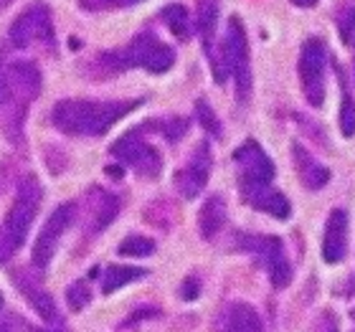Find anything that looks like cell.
Here are the masks:
<instances>
[{
	"label": "cell",
	"mask_w": 355,
	"mask_h": 332,
	"mask_svg": "<svg viewBox=\"0 0 355 332\" xmlns=\"http://www.w3.org/2000/svg\"><path fill=\"white\" fill-rule=\"evenodd\" d=\"M15 287L21 289L23 297L28 299V304L33 310L38 312V317L46 320L49 325H61V317H59V310H56V302H53V297L41 287V281L28 277V274L23 272L21 277L15 274Z\"/></svg>",
	"instance_id": "obj_15"
},
{
	"label": "cell",
	"mask_w": 355,
	"mask_h": 332,
	"mask_svg": "<svg viewBox=\"0 0 355 332\" xmlns=\"http://www.w3.org/2000/svg\"><path fill=\"white\" fill-rule=\"evenodd\" d=\"M89 216H92V231L107 229L114 216L119 213V198L114 193H107L102 188H92L89 191Z\"/></svg>",
	"instance_id": "obj_17"
},
{
	"label": "cell",
	"mask_w": 355,
	"mask_h": 332,
	"mask_svg": "<svg viewBox=\"0 0 355 332\" xmlns=\"http://www.w3.org/2000/svg\"><path fill=\"white\" fill-rule=\"evenodd\" d=\"M234 163L239 165V185H261L274 180V163L254 140L236 148Z\"/></svg>",
	"instance_id": "obj_12"
},
{
	"label": "cell",
	"mask_w": 355,
	"mask_h": 332,
	"mask_svg": "<svg viewBox=\"0 0 355 332\" xmlns=\"http://www.w3.org/2000/svg\"><path fill=\"white\" fill-rule=\"evenodd\" d=\"M145 277H148V269H140V266H107L102 277V295H112L132 281L145 279Z\"/></svg>",
	"instance_id": "obj_20"
},
{
	"label": "cell",
	"mask_w": 355,
	"mask_h": 332,
	"mask_svg": "<svg viewBox=\"0 0 355 332\" xmlns=\"http://www.w3.org/2000/svg\"><path fill=\"white\" fill-rule=\"evenodd\" d=\"M142 0H82V8L84 10H117V8H130V6H137Z\"/></svg>",
	"instance_id": "obj_29"
},
{
	"label": "cell",
	"mask_w": 355,
	"mask_h": 332,
	"mask_svg": "<svg viewBox=\"0 0 355 332\" xmlns=\"http://www.w3.org/2000/svg\"><path fill=\"white\" fill-rule=\"evenodd\" d=\"M211 165H214L211 148H208V142H200L198 148L193 150L191 160L175 173V188L183 198H198L200 191L206 188L208 177H211Z\"/></svg>",
	"instance_id": "obj_11"
},
{
	"label": "cell",
	"mask_w": 355,
	"mask_h": 332,
	"mask_svg": "<svg viewBox=\"0 0 355 332\" xmlns=\"http://www.w3.org/2000/svg\"><path fill=\"white\" fill-rule=\"evenodd\" d=\"M214 67V79L218 84L226 82V74L234 76L236 82L239 102H246L252 94V64H249V41H246V30L239 18H229L226 23V36L218 51L211 59Z\"/></svg>",
	"instance_id": "obj_4"
},
{
	"label": "cell",
	"mask_w": 355,
	"mask_h": 332,
	"mask_svg": "<svg viewBox=\"0 0 355 332\" xmlns=\"http://www.w3.org/2000/svg\"><path fill=\"white\" fill-rule=\"evenodd\" d=\"M71 221H74V203H64L49 216V221L44 223V229L38 231L36 246H33V264L38 269L51 264L56 246H59V238L64 236V231L69 229Z\"/></svg>",
	"instance_id": "obj_10"
},
{
	"label": "cell",
	"mask_w": 355,
	"mask_h": 332,
	"mask_svg": "<svg viewBox=\"0 0 355 332\" xmlns=\"http://www.w3.org/2000/svg\"><path fill=\"white\" fill-rule=\"evenodd\" d=\"M338 28H340L343 44H355V8L343 6L338 13Z\"/></svg>",
	"instance_id": "obj_25"
},
{
	"label": "cell",
	"mask_w": 355,
	"mask_h": 332,
	"mask_svg": "<svg viewBox=\"0 0 355 332\" xmlns=\"http://www.w3.org/2000/svg\"><path fill=\"white\" fill-rule=\"evenodd\" d=\"M89 299H92V295H89L87 281H76V284H71V287L67 289V302L74 312L84 310L89 304Z\"/></svg>",
	"instance_id": "obj_26"
},
{
	"label": "cell",
	"mask_w": 355,
	"mask_h": 332,
	"mask_svg": "<svg viewBox=\"0 0 355 332\" xmlns=\"http://www.w3.org/2000/svg\"><path fill=\"white\" fill-rule=\"evenodd\" d=\"M96 64L102 69H107L110 74H117V71H127V69H148L153 74H163L175 64V51L171 46L163 44L155 33L150 30H142L140 36H135L125 49H117V51H104Z\"/></svg>",
	"instance_id": "obj_3"
},
{
	"label": "cell",
	"mask_w": 355,
	"mask_h": 332,
	"mask_svg": "<svg viewBox=\"0 0 355 332\" xmlns=\"http://www.w3.org/2000/svg\"><path fill=\"white\" fill-rule=\"evenodd\" d=\"M150 315H153V317H157L160 312L153 310V307H148V310H140V312H135V315H130V320H125L119 327H132V325H137V322H142V320H148Z\"/></svg>",
	"instance_id": "obj_31"
},
{
	"label": "cell",
	"mask_w": 355,
	"mask_h": 332,
	"mask_svg": "<svg viewBox=\"0 0 355 332\" xmlns=\"http://www.w3.org/2000/svg\"><path fill=\"white\" fill-rule=\"evenodd\" d=\"M196 112H198V119H200V125H203V130L211 132L214 137H221V125H218L214 110H211L206 102H198L196 104Z\"/></svg>",
	"instance_id": "obj_27"
},
{
	"label": "cell",
	"mask_w": 355,
	"mask_h": 332,
	"mask_svg": "<svg viewBox=\"0 0 355 332\" xmlns=\"http://www.w3.org/2000/svg\"><path fill=\"white\" fill-rule=\"evenodd\" d=\"M292 3H295V6H300V8H312L318 0H292Z\"/></svg>",
	"instance_id": "obj_32"
},
{
	"label": "cell",
	"mask_w": 355,
	"mask_h": 332,
	"mask_svg": "<svg viewBox=\"0 0 355 332\" xmlns=\"http://www.w3.org/2000/svg\"><path fill=\"white\" fill-rule=\"evenodd\" d=\"M10 3H13V0H0V10H6V8L10 6Z\"/></svg>",
	"instance_id": "obj_34"
},
{
	"label": "cell",
	"mask_w": 355,
	"mask_h": 332,
	"mask_svg": "<svg viewBox=\"0 0 355 332\" xmlns=\"http://www.w3.org/2000/svg\"><path fill=\"white\" fill-rule=\"evenodd\" d=\"M142 99L130 102H89V99H64L53 107L51 122L71 137H102L119 119L137 110Z\"/></svg>",
	"instance_id": "obj_1"
},
{
	"label": "cell",
	"mask_w": 355,
	"mask_h": 332,
	"mask_svg": "<svg viewBox=\"0 0 355 332\" xmlns=\"http://www.w3.org/2000/svg\"><path fill=\"white\" fill-rule=\"evenodd\" d=\"M153 127H157L165 134V140L178 142L188 130V119H168V122H155Z\"/></svg>",
	"instance_id": "obj_28"
},
{
	"label": "cell",
	"mask_w": 355,
	"mask_h": 332,
	"mask_svg": "<svg viewBox=\"0 0 355 332\" xmlns=\"http://www.w3.org/2000/svg\"><path fill=\"white\" fill-rule=\"evenodd\" d=\"M239 188H241V195H244V200L252 208H257V211H264V213L274 216V218H279V221L289 218V211H292V206H289V200L284 198L279 191H274L272 183L239 185Z\"/></svg>",
	"instance_id": "obj_14"
},
{
	"label": "cell",
	"mask_w": 355,
	"mask_h": 332,
	"mask_svg": "<svg viewBox=\"0 0 355 332\" xmlns=\"http://www.w3.org/2000/svg\"><path fill=\"white\" fill-rule=\"evenodd\" d=\"M155 251V241L145 236H127L119 244V254L122 256H150Z\"/></svg>",
	"instance_id": "obj_24"
},
{
	"label": "cell",
	"mask_w": 355,
	"mask_h": 332,
	"mask_svg": "<svg viewBox=\"0 0 355 332\" xmlns=\"http://www.w3.org/2000/svg\"><path fill=\"white\" fill-rule=\"evenodd\" d=\"M41 91V71L33 61H15L3 69V127L10 142L23 140L26 112Z\"/></svg>",
	"instance_id": "obj_2"
},
{
	"label": "cell",
	"mask_w": 355,
	"mask_h": 332,
	"mask_svg": "<svg viewBox=\"0 0 355 332\" xmlns=\"http://www.w3.org/2000/svg\"><path fill=\"white\" fill-rule=\"evenodd\" d=\"M292 157H295L297 175H300V180H302L304 188H310V191H320L322 185H327V180H330V170H327L325 165H320L318 160H315V157H312L310 152L300 145V142L292 145Z\"/></svg>",
	"instance_id": "obj_16"
},
{
	"label": "cell",
	"mask_w": 355,
	"mask_h": 332,
	"mask_svg": "<svg viewBox=\"0 0 355 332\" xmlns=\"http://www.w3.org/2000/svg\"><path fill=\"white\" fill-rule=\"evenodd\" d=\"M0 307H3V295H0Z\"/></svg>",
	"instance_id": "obj_35"
},
{
	"label": "cell",
	"mask_w": 355,
	"mask_h": 332,
	"mask_svg": "<svg viewBox=\"0 0 355 332\" xmlns=\"http://www.w3.org/2000/svg\"><path fill=\"white\" fill-rule=\"evenodd\" d=\"M112 155L117 157L119 163L130 165L132 170H137V175L142 177H157L163 170V157L145 137L142 130H130L119 137L110 150Z\"/></svg>",
	"instance_id": "obj_6"
},
{
	"label": "cell",
	"mask_w": 355,
	"mask_h": 332,
	"mask_svg": "<svg viewBox=\"0 0 355 332\" xmlns=\"http://www.w3.org/2000/svg\"><path fill=\"white\" fill-rule=\"evenodd\" d=\"M3 59H0V102H3Z\"/></svg>",
	"instance_id": "obj_33"
},
{
	"label": "cell",
	"mask_w": 355,
	"mask_h": 332,
	"mask_svg": "<svg viewBox=\"0 0 355 332\" xmlns=\"http://www.w3.org/2000/svg\"><path fill=\"white\" fill-rule=\"evenodd\" d=\"M10 44L15 49H28L33 44H51L53 41V23L51 10L44 3H33L23 10L10 26Z\"/></svg>",
	"instance_id": "obj_9"
},
{
	"label": "cell",
	"mask_w": 355,
	"mask_h": 332,
	"mask_svg": "<svg viewBox=\"0 0 355 332\" xmlns=\"http://www.w3.org/2000/svg\"><path fill=\"white\" fill-rule=\"evenodd\" d=\"M325 67H327V46L320 38L304 41L300 53V82H302L304 99L312 107H322L325 102Z\"/></svg>",
	"instance_id": "obj_7"
},
{
	"label": "cell",
	"mask_w": 355,
	"mask_h": 332,
	"mask_svg": "<svg viewBox=\"0 0 355 332\" xmlns=\"http://www.w3.org/2000/svg\"><path fill=\"white\" fill-rule=\"evenodd\" d=\"M216 23H218V3L216 0H200L198 3V33L206 49V56H214V36Z\"/></svg>",
	"instance_id": "obj_21"
},
{
	"label": "cell",
	"mask_w": 355,
	"mask_h": 332,
	"mask_svg": "<svg viewBox=\"0 0 355 332\" xmlns=\"http://www.w3.org/2000/svg\"><path fill=\"white\" fill-rule=\"evenodd\" d=\"M239 246L259 259L277 289H284L292 281V266H289L287 256H284V246H282V241L277 236H254V234H246V236L239 238Z\"/></svg>",
	"instance_id": "obj_8"
},
{
	"label": "cell",
	"mask_w": 355,
	"mask_h": 332,
	"mask_svg": "<svg viewBox=\"0 0 355 332\" xmlns=\"http://www.w3.org/2000/svg\"><path fill=\"white\" fill-rule=\"evenodd\" d=\"M223 223H226V203H223L221 195H211L198 213L200 236L206 238V241L216 238V234L223 229Z\"/></svg>",
	"instance_id": "obj_19"
},
{
	"label": "cell",
	"mask_w": 355,
	"mask_h": 332,
	"mask_svg": "<svg viewBox=\"0 0 355 332\" xmlns=\"http://www.w3.org/2000/svg\"><path fill=\"white\" fill-rule=\"evenodd\" d=\"M160 18H163L165 26H168L180 41H188V36H191V23H188V10H185L183 6H178V3L165 6Z\"/></svg>",
	"instance_id": "obj_22"
},
{
	"label": "cell",
	"mask_w": 355,
	"mask_h": 332,
	"mask_svg": "<svg viewBox=\"0 0 355 332\" xmlns=\"http://www.w3.org/2000/svg\"><path fill=\"white\" fill-rule=\"evenodd\" d=\"M198 295H200V281L196 279V277H188V279L183 281V287H180V297L188 299V302H193Z\"/></svg>",
	"instance_id": "obj_30"
},
{
	"label": "cell",
	"mask_w": 355,
	"mask_h": 332,
	"mask_svg": "<svg viewBox=\"0 0 355 332\" xmlns=\"http://www.w3.org/2000/svg\"><path fill=\"white\" fill-rule=\"evenodd\" d=\"M343 87V102H340V130L345 137H353L355 134V99L348 91V82H345V74H338Z\"/></svg>",
	"instance_id": "obj_23"
},
{
	"label": "cell",
	"mask_w": 355,
	"mask_h": 332,
	"mask_svg": "<svg viewBox=\"0 0 355 332\" xmlns=\"http://www.w3.org/2000/svg\"><path fill=\"white\" fill-rule=\"evenodd\" d=\"M218 327L246 332V330H261L264 322H261L259 312L254 310V307H249V304H244V302H234L223 310L221 320H218Z\"/></svg>",
	"instance_id": "obj_18"
},
{
	"label": "cell",
	"mask_w": 355,
	"mask_h": 332,
	"mask_svg": "<svg viewBox=\"0 0 355 332\" xmlns=\"http://www.w3.org/2000/svg\"><path fill=\"white\" fill-rule=\"evenodd\" d=\"M41 193L44 191H41L36 175H26L18 183V195L0 226V264H6L8 259L26 244V236H28L36 211L41 206Z\"/></svg>",
	"instance_id": "obj_5"
},
{
	"label": "cell",
	"mask_w": 355,
	"mask_h": 332,
	"mask_svg": "<svg viewBox=\"0 0 355 332\" xmlns=\"http://www.w3.org/2000/svg\"><path fill=\"white\" fill-rule=\"evenodd\" d=\"M345 251H348V213L343 208H335L325 223L322 259H325V264H340Z\"/></svg>",
	"instance_id": "obj_13"
}]
</instances>
